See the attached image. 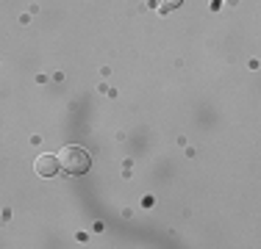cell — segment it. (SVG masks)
<instances>
[{"label": "cell", "mask_w": 261, "mask_h": 249, "mask_svg": "<svg viewBox=\"0 0 261 249\" xmlns=\"http://www.w3.org/2000/svg\"><path fill=\"white\" fill-rule=\"evenodd\" d=\"M56 158H59V166L67 174H84V172H89V166H92V158L84 147H64V149L56 152Z\"/></svg>", "instance_id": "1"}, {"label": "cell", "mask_w": 261, "mask_h": 249, "mask_svg": "<svg viewBox=\"0 0 261 249\" xmlns=\"http://www.w3.org/2000/svg\"><path fill=\"white\" fill-rule=\"evenodd\" d=\"M61 166H59V158L50 152H45V155H36V161H34V172H36V177H56V172H59Z\"/></svg>", "instance_id": "2"}, {"label": "cell", "mask_w": 261, "mask_h": 249, "mask_svg": "<svg viewBox=\"0 0 261 249\" xmlns=\"http://www.w3.org/2000/svg\"><path fill=\"white\" fill-rule=\"evenodd\" d=\"M156 3H159L161 11H170V9H175V6H181L184 0H156Z\"/></svg>", "instance_id": "3"}]
</instances>
